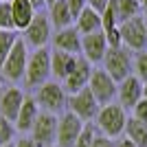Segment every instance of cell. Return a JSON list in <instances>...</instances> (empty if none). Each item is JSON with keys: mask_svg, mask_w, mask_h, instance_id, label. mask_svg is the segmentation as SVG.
Masks as SVG:
<instances>
[{"mask_svg": "<svg viewBox=\"0 0 147 147\" xmlns=\"http://www.w3.org/2000/svg\"><path fill=\"white\" fill-rule=\"evenodd\" d=\"M119 105H123L125 110H134V105L143 99V81L136 75H129L125 81L119 84Z\"/></svg>", "mask_w": 147, "mask_h": 147, "instance_id": "obj_14", "label": "cell"}, {"mask_svg": "<svg viewBox=\"0 0 147 147\" xmlns=\"http://www.w3.org/2000/svg\"><path fill=\"white\" fill-rule=\"evenodd\" d=\"M103 70L110 75L112 79L121 84L134 73V59H132V51H127L125 46L121 49H108L103 57Z\"/></svg>", "mask_w": 147, "mask_h": 147, "instance_id": "obj_2", "label": "cell"}, {"mask_svg": "<svg viewBox=\"0 0 147 147\" xmlns=\"http://www.w3.org/2000/svg\"><path fill=\"white\" fill-rule=\"evenodd\" d=\"M92 70H94V68H92V64L86 59V57H77V64H75L73 73L64 79V90L70 92V94H75V92L88 88Z\"/></svg>", "mask_w": 147, "mask_h": 147, "instance_id": "obj_12", "label": "cell"}, {"mask_svg": "<svg viewBox=\"0 0 147 147\" xmlns=\"http://www.w3.org/2000/svg\"><path fill=\"white\" fill-rule=\"evenodd\" d=\"M68 108L81 121H90V119H97L101 105L94 99V94L90 92V88H84V90H79V92H75V94L68 97Z\"/></svg>", "mask_w": 147, "mask_h": 147, "instance_id": "obj_9", "label": "cell"}, {"mask_svg": "<svg viewBox=\"0 0 147 147\" xmlns=\"http://www.w3.org/2000/svg\"><path fill=\"white\" fill-rule=\"evenodd\" d=\"M125 138H129L136 147H147V125L129 117L125 125Z\"/></svg>", "mask_w": 147, "mask_h": 147, "instance_id": "obj_23", "label": "cell"}, {"mask_svg": "<svg viewBox=\"0 0 147 147\" xmlns=\"http://www.w3.org/2000/svg\"><path fill=\"white\" fill-rule=\"evenodd\" d=\"M145 26H147V16H145Z\"/></svg>", "mask_w": 147, "mask_h": 147, "instance_id": "obj_41", "label": "cell"}, {"mask_svg": "<svg viewBox=\"0 0 147 147\" xmlns=\"http://www.w3.org/2000/svg\"><path fill=\"white\" fill-rule=\"evenodd\" d=\"M26 64H29L26 42L18 37V42L13 44L11 53H9V57H7V61L2 64L0 70L9 81H20V79H24V75H26Z\"/></svg>", "mask_w": 147, "mask_h": 147, "instance_id": "obj_7", "label": "cell"}, {"mask_svg": "<svg viewBox=\"0 0 147 147\" xmlns=\"http://www.w3.org/2000/svg\"><path fill=\"white\" fill-rule=\"evenodd\" d=\"M57 123L59 119L51 112H40V117L35 119L33 127H31V141L37 147H51L57 143Z\"/></svg>", "mask_w": 147, "mask_h": 147, "instance_id": "obj_5", "label": "cell"}, {"mask_svg": "<svg viewBox=\"0 0 147 147\" xmlns=\"http://www.w3.org/2000/svg\"><path fill=\"white\" fill-rule=\"evenodd\" d=\"M75 64H77V55H70V53H64V51H53L51 53V73L57 79H66L73 73Z\"/></svg>", "mask_w": 147, "mask_h": 147, "instance_id": "obj_18", "label": "cell"}, {"mask_svg": "<svg viewBox=\"0 0 147 147\" xmlns=\"http://www.w3.org/2000/svg\"><path fill=\"white\" fill-rule=\"evenodd\" d=\"M84 132V121L73 112H66L57 123V145L59 147H75L77 138Z\"/></svg>", "mask_w": 147, "mask_h": 147, "instance_id": "obj_10", "label": "cell"}, {"mask_svg": "<svg viewBox=\"0 0 147 147\" xmlns=\"http://www.w3.org/2000/svg\"><path fill=\"white\" fill-rule=\"evenodd\" d=\"M141 11L147 16V0H141Z\"/></svg>", "mask_w": 147, "mask_h": 147, "instance_id": "obj_36", "label": "cell"}, {"mask_svg": "<svg viewBox=\"0 0 147 147\" xmlns=\"http://www.w3.org/2000/svg\"><path fill=\"white\" fill-rule=\"evenodd\" d=\"M108 49H110V46H108V40H105L103 31H97V33H90V35L81 37V51H84V57H86L90 64L103 61Z\"/></svg>", "mask_w": 147, "mask_h": 147, "instance_id": "obj_13", "label": "cell"}, {"mask_svg": "<svg viewBox=\"0 0 147 147\" xmlns=\"http://www.w3.org/2000/svg\"><path fill=\"white\" fill-rule=\"evenodd\" d=\"M108 5H110V0H88V7L94 9L97 13H103L108 9Z\"/></svg>", "mask_w": 147, "mask_h": 147, "instance_id": "obj_32", "label": "cell"}, {"mask_svg": "<svg viewBox=\"0 0 147 147\" xmlns=\"http://www.w3.org/2000/svg\"><path fill=\"white\" fill-rule=\"evenodd\" d=\"M134 75L143 81V84H147V51L136 53V57H134Z\"/></svg>", "mask_w": 147, "mask_h": 147, "instance_id": "obj_25", "label": "cell"}, {"mask_svg": "<svg viewBox=\"0 0 147 147\" xmlns=\"http://www.w3.org/2000/svg\"><path fill=\"white\" fill-rule=\"evenodd\" d=\"M0 31H16L11 18V2H0Z\"/></svg>", "mask_w": 147, "mask_h": 147, "instance_id": "obj_26", "label": "cell"}, {"mask_svg": "<svg viewBox=\"0 0 147 147\" xmlns=\"http://www.w3.org/2000/svg\"><path fill=\"white\" fill-rule=\"evenodd\" d=\"M35 101H37V105H40L44 112L55 114V112H59L61 108H64V103H68V97H66V90H64L59 84L46 81L44 86H40Z\"/></svg>", "mask_w": 147, "mask_h": 147, "instance_id": "obj_8", "label": "cell"}, {"mask_svg": "<svg viewBox=\"0 0 147 147\" xmlns=\"http://www.w3.org/2000/svg\"><path fill=\"white\" fill-rule=\"evenodd\" d=\"M92 147H117V143L112 141V138H108V136H94Z\"/></svg>", "mask_w": 147, "mask_h": 147, "instance_id": "obj_31", "label": "cell"}, {"mask_svg": "<svg viewBox=\"0 0 147 147\" xmlns=\"http://www.w3.org/2000/svg\"><path fill=\"white\" fill-rule=\"evenodd\" d=\"M0 2H11V0H0Z\"/></svg>", "mask_w": 147, "mask_h": 147, "instance_id": "obj_40", "label": "cell"}, {"mask_svg": "<svg viewBox=\"0 0 147 147\" xmlns=\"http://www.w3.org/2000/svg\"><path fill=\"white\" fill-rule=\"evenodd\" d=\"M97 125L103 132V136L108 138H119L121 134H125V125H127V114L125 108L119 103H108L99 108L97 114Z\"/></svg>", "mask_w": 147, "mask_h": 147, "instance_id": "obj_1", "label": "cell"}, {"mask_svg": "<svg viewBox=\"0 0 147 147\" xmlns=\"http://www.w3.org/2000/svg\"><path fill=\"white\" fill-rule=\"evenodd\" d=\"M90 92L94 94V99L99 101V105H108L114 101L119 92V84L105 73L103 68H94L90 75V84H88Z\"/></svg>", "mask_w": 147, "mask_h": 147, "instance_id": "obj_6", "label": "cell"}, {"mask_svg": "<svg viewBox=\"0 0 147 147\" xmlns=\"http://www.w3.org/2000/svg\"><path fill=\"white\" fill-rule=\"evenodd\" d=\"M57 0H44V5H55Z\"/></svg>", "mask_w": 147, "mask_h": 147, "instance_id": "obj_38", "label": "cell"}, {"mask_svg": "<svg viewBox=\"0 0 147 147\" xmlns=\"http://www.w3.org/2000/svg\"><path fill=\"white\" fill-rule=\"evenodd\" d=\"M31 5L35 7V9H40V7H44V0H29Z\"/></svg>", "mask_w": 147, "mask_h": 147, "instance_id": "obj_35", "label": "cell"}, {"mask_svg": "<svg viewBox=\"0 0 147 147\" xmlns=\"http://www.w3.org/2000/svg\"><path fill=\"white\" fill-rule=\"evenodd\" d=\"M132 119H136V121H141L143 125H147V101H145V99H141V101L134 105Z\"/></svg>", "mask_w": 147, "mask_h": 147, "instance_id": "obj_29", "label": "cell"}, {"mask_svg": "<svg viewBox=\"0 0 147 147\" xmlns=\"http://www.w3.org/2000/svg\"><path fill=\"white\" fill-rule=\"evenodd\" d=\"M68 2V9H70V13H73V18L77 20L81 16V11L88 7V0H66Z\"/></svg>", "mask_w": 147, "mask_h": 147, "instance_id": "obj_30", "label": "cell"}, {"mask_svg": "<svg viewBox=\"0 0 147 147\" xmlns=\"http://www.w3.org/2000/svg\"><path fill=\"white\" fill-rule=\"evenodd\" d=\"M75 29L81 33V37L84 35H90V33H97V31H103V24H101V13H97L94 9H90V7H86L84 11H81V16L77 20H75Z\"/></svg>", "mask_w": 147, "mask_h": 147, "instance_id": "obj_20", "label": "cell"}, {"mask_svg": "<svg viewBox=\"0 0 147 147\" xmlns=\"http://www.w3.org/2000/svg\"><path fill=\"white\" fill-rule=\"evenodd\" d=\"M13 134H16V125L11 121L0 117V147L2 145H9L13 141Z\"/></svg>", "mask_w": 147, "mask_h": 147, "instance_id": "obj_27", "label": "cell"}, {"mask_svg": "<svg viewBox=\"0 0 147 147\" xmlns=\"http://www.w3.org/2000/svg\"><path fill=\"white\" fill-rule=\"evenodd\" d=\"M49 75H51V51L44 46V49H37L29 57L24 81L29 86H44Z\"/></svg>", "mask_w": 147, "mask_h": 147, "instance_id": "obj_4", "label": "cell"}, {"mask_svg": "<svg viewBox=\"0 0 147 147\" xmlns=\"http://www.w3.org/2000/svg\"><path fill=\"white\" fill-rule=\"evenodd\" d=\"M117 147H136V145L129 141V138H121V141L117 143Z\"/></svg>", "mask_w": 147, "mask_h": 147, "instance_id": "obj_34", "label": "cell"}, {"mask_svg": "<svg viewBox=\"0 0 147 147\" xmlns=\"http://www.w3.org/2000/svg\"><path fill=\"white\" fill-rule=\"evenodd\" d=\"M119 31H121L123 46L127 51L141 53V51L147 49V26H145V18L143 16H136V18L119 24Z\"/></svg>", "mask_w": 147, "mask_h": 147, "instance_id": "obj_3", "label": "cell"}, {"mask_svg": "<svg viewBox=\"0 0 147 147\" xmlns=\"http://www.w3.org/2000/svg\"><path fill=\"white\" fill-rule=\"evenodd\" d=\"M2 147H16V145H13V143H9V145H2Z\"/></svg>", "mask_w": 147, "mask_h": 147, "instance_id": "obj_39", "label": "cell"}, {"mask_svg": "<svg viewBox=\"0 0 147 147\" xmlns=\"http://www.w3.org/2000/svg\"><path fill=\"white\" fill-rule=\"evenodd\" d=\"M94 129L90 127V125H84V132H81V136L77 138V143H75V147H92V141H94Z\"/></svg>", "mask_w": 147, "mask_h": 147, "instance_id": "obj_28", "label": "cell"}, {"mask_svg": "<svg viewBox=\"0 0 147 147\" xmlns=\"http://www.w3.org/2000/svg\"><path fill=\"white\" fill-rule=\"evenodd\" d=\"M110 9L114 11L119 24L141 16V0H110Z\"/></svg>", "mask_w": 147, "mask_h": 147, "instance_id": "obj_21", "label": "cell"}, {"mask_svg": "<svg viewBox=\"0 0 147 147\" xmlns=\"http://www.w3.org/2000/svg\"><path fill=\"white\" fill-rule=\"evenodd\" d=\"M53 46L55 51H64V53H70V55H77L81 51V33L75 26H68V29H61L53 35Z\"/></svg>", "mask_w": 147, "mask_h": 147, "instance_id": "obj_16", "label": "cell"}, {"mask_svg": "<svg viewBox=\"0 0 147 147\" xmlns=\"http://www.w3.org/2000/svg\"><path fill=\"white\" fill-rule=\"evenodd\" d=\"M22 103H24V94H22V90H18V88H9V90H5L2 94H0V117L7 119V121H11V123H16Z\"/></svg>", "mask_w": 147, "mask_h": 147, "instance_id": "obj_15", "label": "cell"}, {"mask_svg": "<svg viewBox=\"0 0 147 147\" xmlns=\"http://www.w3.org/2000/svg\"><path fill=\"white\" fill-rule=\"evenodd\" d=\"M40 117V105H37V101L33 97H24V103H22V108H20V114L18 119H16V129H20V132H29L31 127H33V123H35V119Z\"/></svg>", "mask_w": 147, "mask_h": 147, "instance_id": "obj_19", "label": "cell"}, {"mask_svg": "<svg viewBox=\"0 0 147 147\" xmlns=\"http://www.w3.org/2000/svg\"><path fill=\"white\" fill-rule=\"evenodd\" d=\"M16 147H37V145L31 141V138H20V141L16 143Z\"/></svg>", "mask_w": 147, "mask_h": 147, "instance_id": "obj_33", "label": "cell"}, {"mask_svg": "<svg viewBox=\"0 0 147 147\" xmlns=\"http://www.w3.org/2000/svg\"><path fill=\"white\" fill-rule=\"evenodd\" d=\"M143 99L147 101V84H143Z\"/></svg>", "mask_w": 147, "mask_h": 147, "instance_id": "obj_37", "label": "cell"}, {"mask_svg": "<svg viewBox=\"0 0 147 147\" xmlns=\"http://www.w3.org/2000/svg\"><path fill=\"white\" fill-rule=\"evenodd\" d=\"M51 18H46L44 13H35V18L29 26L24 29V42H29L35 49H44L46 44L53 40L51 35Z\"/></svg>", "mask_w": 147, "mask_h": 147, "instance_id": "obj_11", "label": "cell"}, {"mask_svg": "<svg viewBox=\"0 0 147 147\" xmlns=\"http://www.w3.org/2000/svg\"><path fill=\"white\" fill-rule=\"evenodd\" d=\"M73 22H75V18L70 13V9H68L66 0H57L55 5H51V24L55 26L57 31L73 26Z\"/></svg>", "mask_w": 147, "mask_h": 147, "instance_id": "obj_22", "label": "cell"}, {"mask_svg": "<svg viewBox=\"0 0 147 147\" xmlns=\"http://www.w3.org/2000/svg\"><path fill=\"white\" fill-rule=\"evenodd\" d=\"M11 18L16 31H24L35 18V7L29 0H11Z\"/></svg>", "mask_w": 147, "mask_h": 147, "instance_id": "obj_17", "label": "cell"}, {"mask_svg": "<svg viewBox=\"0 0 147 147\" xmlns=\"http://www.w3.org/2000/svg\"><path fill=\"white\" fill-rule=\"evenodd\" d=\"M16 42H18L16 31H0V68L7 61V57H9V53H11Z\"/></svg>", "mask_w": 147, "mask_h": 147, "instance_id": "obj_24", "label": "cell"}]
</instances>
